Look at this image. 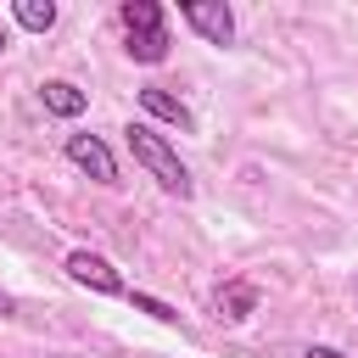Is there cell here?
Wrapping results in <instances>:
<instances>
[{
	"mask_svg": "<svg viewBox=\"0 0 358 358\" xmlns=\"http://www.w3.org/2000/svg\"><path fill=\"white\" fill-rule=\"evenodd\" d=\"M123 140H129V157H134V162H140V168H145L168 196H179V201H185V196L196 190V185H190V168L179 162V151H173L151 123H129V129H123Z\"/></svg>",
	"mask_w": 358,
	"mask_h": 358,
	"instance_id": "1",
	"label": "cell"
},
{
	"mask_svg": "<svg viewBox=\"0 0 358 358\" xmlns=\"http://www.w3.org/2000/svg\"><path fill=\"white\" fill-rule=\"evenodd\" d=\"M117 22H123V34H129V56L134 62H162L168 56V17H162V6L157 0H123L117 6Z\"/></svg>",
	"mask_w": 358,
	"mask_h": 358,
	"instance_id": "2",
	"label": "cell"
},
{
	"mask_svg": "<svg viewBox=\"0 0 358 358\" xmlns=\"http://www.w3.org/2000/svg\"><path fill=\"white\" fill-rule=\"evenodd\" d=\"M67 280L84 285V291H95V296H129L123 274H117L101 252H67Z\"/></svg>",
	"mask_w": 358,
	"mask_h": 358,
	"instance_id": "3",
	"label": "cell"
},
{
	"mask_svg": "<svg viewBox=\"0 0 358 358\" xmlns=\"http://www.w3.org/2000/svg\"><path fill=\"white\" fill-rule=\"evenodd\" d=\"M179 22H190L207 45H229L235 39V11L224 0H185L179 6Z\"/></svg>",
	"mask_w": 358,
	"mask_h": 358,
	"instance_id": "4",
	"label": "cell"
},
{
	"mask_svg": "<svg viewBox=\"0 0 358 358\" xmlns=\"http://www.w3.org/2000/svg\"><path fill=\"white\" fill-rule=\"evenodd\" d=\"M67 162L84 168L95 185H117V157L106 151L101 134H67Z\"/></svg>",
	"mask_w": 358,
	"mask_h": 358,
	"instance_id": "5",
	"label": "cell"
},
{
	"mask_svg": "<svg viewBox=\"0 0 358 358\" xmlns=\"http://www.w3.org/2000/svg\"><path fill=\"white\" fill-rule=\"evenodd\" d=\"M213 313H218V319H229V324L252 319V313H257V285H252V280H229V285L213 296Z\"/></svg>",
	"mask_w": 358,
	"mask_h": 358,
	"instance_id": "6",
	"label": "cell"
},
{
	"mask_svg": "<svg viewBox=\"0 0 358 358\" xmlns=\"http://www.w3.org/2000/svg\"><path fill=\"white\" fill-rule=\"evenodd\" d=\"M140 106H145L151 117H162V123H173V129H196V117H190V106H185L179 95H168L162 84H145V90H140Z\"/></svg>",
	"mask_w": 358,
	"mask_h": 358,
	"instance_id": "7",
	"label": "cell"
},
{
	"mask_svg": "<svg viewBox=\"0 0 358 358\" xmlns=\"http://www.w3.org/2000/svg\"><path fill=\"white\" fill-rule=\"evenodd\" d=\"M39 101H45V112H56V117H78V112L90 106V95H84L78 84H67V78H45V84H39Z\"/></svg>",
	"mask_w": 358,
	"mask_h": 358,
	"instance_id": "8",
	"label": "cell"
},
{
	"mask_svg": "<svg viewBox=\"0 0 358 358\" xmlns=\"http://www.w3.org/2000/svg\"><path fill=\"white\" fill-rule=\"evenodd\" d=\"M11 17H17L28 34H50V28H56V6H50V0H17Z\"/></svg>",
	"mask_w": 358,
	"mask_h": 358,
	"instance_id": "9",
	"label": "cell"
},
{
	"mask_svg": "<svg viewBox=\"0 0 358 358\" xmlns=\"http://www.w3.org/2000/svg\"><path fill=\"white\" fill-rule=\"evenodd\" d=\"M129 302H134V308H140V313H151V319H157V324H173V319H179V313H173V308H168V302H157V296H145V291H129Z\"/></svg>",
	"mask_w": 358,
	"mask_h": 358,
	"instance_id": "10",
	"label": "cell"
},
{
	"mask_svg": "<svg viewBox=\"0 0 358 358\" xmlns=\"http://www.w3.org/2000/svg\"><path fill=\"white\" fill-rule=\"evenodd\" d=\"M11 313H17V296H11V291H0V319H11Z\"/></svg>",
	"mask_w": 358,
	"mask_h": 358,
	"instance_id": "11",
	"label": "cell"
},
{
	"mask_svg": "<svg viewBox=\"0 0 358 358\" xmlns=\"http://www.w3.org/2000/svg\"><path fill=\"white\" fill-rule=\"evenodd\" d=\"M302 358H347V352H336V347H308Z\"/></svg>",
	"mask_w": 358,
	"mask_h": 358,
	"instance_id": "12",
	"label": "cell"
},
{
	"mask_svg": "<svg viewBox=\"0 0 358 358\" xmlns=\"http://www.w3.org/2000/svg\"><path fill=\"white\" fill-rule=\"evenodd\" d=\"M6 45H11V39H6V28H0V50H6Z\"/></svg>",
	"mask_w": 358,
	"mask_h": 358,
	"instance_id": "13",
	"label": "cell"
}]
</instances>
